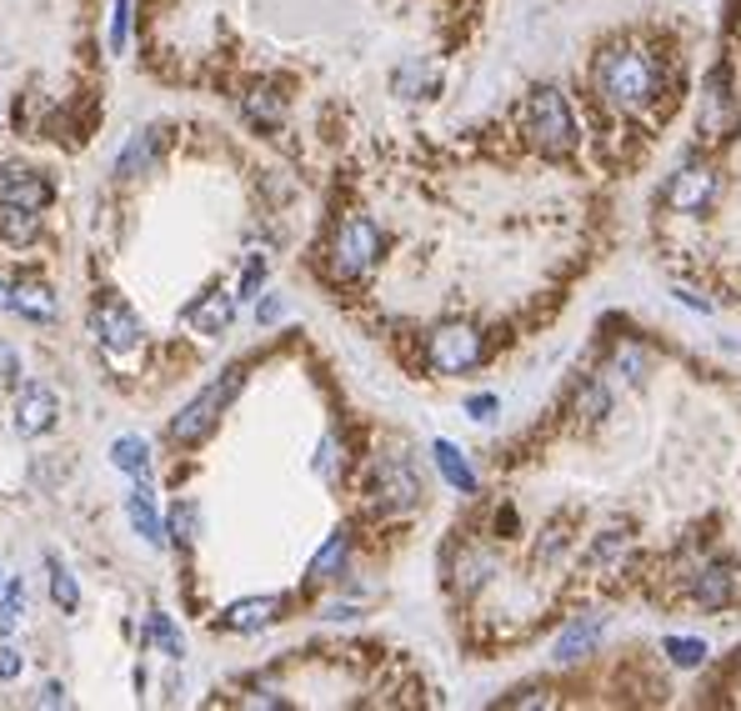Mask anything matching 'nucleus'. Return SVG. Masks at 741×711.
<instances>
[{"instance_id":"f257e3e1","label":"nucleus","mask_w":741,"mask_h":711,"mask_svg":"<svg viewBox=\"0 0 741 711\" xmlns=\"http://www.w3.org/2000/svg\"><path fill=\"white\" fill-rule=\"evenodd\" d=\"M596 86L601 96L611 100L616 110H646L656 100V86H661V70L646 50L636 46H616L596 60Z\"/></svg>"},{"instance_id":"f03ea898","label":"nucleus","mask_w":741,"mask_h":711,"mask_svg":"<svg viewBox=\"0 0 741 711\" xmlns=\"http://www.w3.org/2000/svg\"><path fill=\"white\" fill-rule=\"evenodd\" d=\"M526 130L546 156H566L576 146V120H571V106L556 86H536L526 100Z\"/></svg>"},{"instance_id":"7ed1b4c3","label":"nucleus","mask_w":741,"mask_h":711,"mask_svg":"<svg viewBox=\"0 0 741 711\" xmlns=\"http://www.w3.org/2000/svg\"><path fill=\"white\" fill-rule=\"evenodd\" d=\"M236 386H240V366H230V371H220L216 381H210L206 391H200L190 406H180V416L170 421V441H180V446H196L200 436H206L210 426L220 421V411L230 406V396H236Z\"/></svg>"},{"instance_id":"20e7f679","label":"nucleus","mask_w":741,"mask_h":711,"mask_svg":"<svg viewBox=\"0 0 741 711\" xmlns=\"http://www.w3.org/2000/svg\"><path fill=\"white\" fill-rule=\"evenodd\" d=\"M381 256V230L370 216H346L336 230V240H330V266H336V276L356 280L366 276L370 266H376Z\"/></svg>"},{"instance_id":"39448f33","label":"nucleus","mask_w":741,"mask_h":711,"mask_svg":"<svg viewBox=\"0 0 741 711\" xmlns=\"http://www.w3.org/2000/svg\"><path fill=\"white\" fill-rule=\"evenodd\" d=\"M481 350H486V340H481V330L466 326V320H446V326L431 330V366H436L441 376H461V371L481 366Z\"/></svg>"},{"instance_id":"423d86ee","label":"nucleus","mask_w":741,"mask_h":711,"mask_svg":"<svg viewBox=\"0 0 741 711\" xmlns=\"http://www.w3.org/2000/svg\"><path fill=\"white\" fill-rule=\"evenodd\" d=\"M90 330L100 336V346L110 350V356H130V350L140 346V320H136V310L126 306L120 296H106V300H96V310H90Z\"/></svg>"},{"instance_id":"0eeeda50","label":"nucleus","mask_w":741,"mask_h":711,"mask_svg":"<svg viewBox=\"0 0 741 711\" xmlns=\"http://www.w3.org/2000/svg\"><path fill=\"white\" fill-rule=\"evenodd\" d=\"M370 491H376V501H381L386 511H411V506L421 501V481H416V471H411V461H401V456L376 461Z\"/></svg>"},{"instance_id":"6e6552de","label":"nucleus","mask_w":741,"mask_h":711,"mask_svg":"<svg viewBox=\"0 0 741 711\" xmlns=\"http://www.w3.org/2000/svg\"><path fill=\"white\" fill-rule=\"evenodd\" d=\"M711 200H717V176H711V166H681L676 176L666 180V190H661V206H671V210H707Z\"/></svg>"},{"instance_id":"1a4fd4ad","label":"nucleus","mask_w":741,"mask_h":711,"mask_svg":"<svg viewBox=\"0 0 741 711\" xmlns=\"http://www.w3.org/2000/svg\"><path fill=\"white\" fill-rule=\"evenodd\" d=\"M50 200V180L36 176L30 166H20V160H10V166H0V206H26V210H40Z\"/></svg>"},{"instance_id":"9d476101","label":"nucleus","mask_w":741,"mask_h":711,"mask_svg":"<svg viewBox=\"0 0 741 711\" xmlns=\"http://www.w3.org/2000/svg\"><path fill=\"white\" fill-rule=\"evenodd\" d=\"M737 126V100H731V86H727V66H717L707 76V96H701V130L707 136H727Z\"/></svg>"},{"instance_id":"9b49d317","label":"nucleus","mask_w":741,"mask_h":711,"mask_svg":"<svg viewBox=\"0 0 741 711\" xmlns=\"http://www.w3.org/2000/svg\"><path fill=\"white\" fill-rule=\"evenodd\" d=\"M601 631H606V616H596V611L576 616V621H571V626L556 636V646H551V661H556V666H571V661L591 656V651H596V641H601Z\"/></svg>"},{"instance_id":"f8f14e48","label":"nucleus","mask_w":741,"mask_h":711,"mask_svg":"<svg viewBox=\"0 0 741 711\" xmlns=\"http://www.w3.org/2000/svg\"><path fill=\"white\" fill-rule=\"evenodd\" d=\"M56 391L40 386V381H30V386H20V401H16V426L26 431V436H46L50 426H56Z\"/></svg>"},{"instance_id":"ddd939ff","label":"nucleus","mask_w":741,"mask_h":711,"mask_svg":"<svg viewBox=\"0 0 741 711\" xmlns=\"http://www.w3.org/2000/svg\"><path fill=\"white\" fill-rule=\"evenodd\" d=\"M230 316H236V296H230V290H210V296H200L180 320H186V330H196V336H220V330L230 326Z\"/></svg>"},{"instance_id":"4468645a","label":"nucleus","mask_w":741,"mask_h":711,"mask_svg":"<svg viewBox=\"0 0 741 711\" xmlns=\"http://www.w3.org/2000/svg\"><path fill=\"white\" fill-rule=\"evenodd\" d=\"M691 596L701 601V611H721L737 601V576H731V566H721V561H711V566L696 571V581H691Z\"/></svg>"},{"instance_id":"2eb2a0df","label":"nucleus","mask_w":741,"mask_h":711,"mask_svg":"<svg viewBox=\"0 0 741 711\" xmlns=\"http://www.w3.org/2000/svg\"><path fill=\"white\" fill-rule=\"evenodd\" d=\"M160 146H166V136H160V126H146V130H136V136H130V146H126V150H120V156H116V176H126V180L146 176V170L156 166Z\"/></svg>"},{"instance_id":"dca6fc26","label":"nucleus","mask_w":741,"mask_h":711,"mask_svg":"<svg viewBox=\"0 0 741 711\" xmlns=\"http://www.w3.org/2000/svg\"><path fill=\"white\" fill-rule=\"evenodd\" d=\"M280 611H286L280 596H246V601H230L226 606V626L230 631H260V626H270Z\"/></svg>"},{"instance_id":"f3484780","label":"nucleus","mask_w":741,"mask_h":711,"mask_svg":"<svg viewBox=\"0 0 741 711\" xmlns=\"http://www.w3.org/2000/svg\"><path fill=\"white\" fill-rule=\"evenodd\" d=\"M126 516H130V526H136L140 536L150 541V546H166V541H170L166 526H160V516H156V506H150V486H146V481H140V486L126 496Z\"/></svg>"},{"instance_id":"a211bd4d","label":"nucleus","mask_w":741,"mask_h":711,"mask_svg":"<svg viewBox=\"0 0 741 711\" xmlns=\"http://www.w3.org/2000/svg\"><path fill=\"white\" fill-rule=\"evenodd\" d=\"M10 310H20L26 320H56V290L40 286V280H26V286H10Z\"/></svg>"},{"instance_id":"6ab92c4d","label":"nucleus","mask_w":741,"mask_h":711,"mask_svg":"<svg viewBox=\"0 0 741 711\" xmlns=\"http://www.w3.org/2000/svg\"><path fill=\"white\" fill-rule=\"evenodd\" d=\"M110 466L136 481H150V446L140 436H116L110 441Z\"/></svg>"},{"instance_id":"aec40b11","label":"nucleus","mask_w":741,"mask_h":711,"mask_svg":"<svg viewBox=\"0 0 741 711\" xmlns=\"http://www.w3.org/2000/svg\"><path fill=\"white\" fill-rule=\"evenodd\" d=\"M346 556H350V531H330V541L310 556V571L306 576L310 581H336L340 576V566H346Z\"/></svg>"},{"instance_id":"412c9836","label":"nucleus","mask_w":741,"mask_h":711,"mask_svg":"<svg viewBox=\"0 0 741 711\" xmlns=\"http://www.w3.org/2000/svg\"><path fill=\"white\" fill-rule=\"evenodd\" d=\"M36 236H40V210L0 206V240H10V246H30Z\"/></svg>"},{"instance_id":"4be33fe9","label":"nucleus","mask_w":741,"mask_h":711,"mask_svg":"<svg viewBox=\"0 0 741 711\" xmlns=\"http://www.w3.org/2000/svg\"><path fill=\"white\" fill-rule=\"evenodd\" d=\"M146 631H150V646H156L160 656H170V661L186 656V636H180V626H176V616H170V611H150Z\"/></svg>"},{"instance_id":"5701e85b","label":"nucleus","mask_w":741,"mask_h":711,"mask_svg":"<svg viewBox=\"0 0 741 711\" xmlns=\"http://www.w3.org/2000/svg\"><path fill=\"white\" fill-rule=\"evenodd\" d=\"M431 456H436L441 476H446V481H451V486H456V491H466V496H471V491H476V471L466 466V456H461V451L451 446V441H436V446H431Z\"/></svg>"},{"instance_id":"b1692460","label":"nucleus","mask_w":741,"mask_h":711,"mask_svg":"<svg viewBox=\"0 0 741 711\" xmlns=\"http://www.w3.org/2000/svg\"><path fill=\"white\" fill-rule=\"evenodd\" d=\"M46 566H50V601H56L60 611H76V606H80V586H76V576H70L66 566H60V556H46Z\"/></svg>"},{"instance_id":"393cba45","label":"nucleus","mask_w":741,"mask_h":711,"mask_svg":"<svg viewBox=\"0 0 741 711\" xmlns=\"http://www.w3.org/2000/svg\"><path fill=\"white\" fill-rule=\"evenodd\" d=\"M166 536H176L180 546H196V541H200V511L190 506V501H180V506L170 511V526H166Z\"/></svg>"},{"instance_id":"a878e982","label":"nucleus","mask_w":741,"mask_h":711,"mask_svg":"<svg viewBox=\"0 0 741 711\" xmlns=\"http://www.w3.org/2000/svg\"><path fill=\"white\" fill-rule=\"evenodd\" d=\"M666 656L676 661V666H701V661H707V641H696V636H666Z\"/></svg>"},{"instance_id":"bb28decb","label":"nucleus","mask_w":741,"mask_h":711,"mask_svg":"<svg viewBox=\"0 0 741 711\" xmlns=\"http://www.w3.org/2000/svg\"><path fill=\"white\" fill-rule=\"evenodd\" d=\"M246 116L256 120V126H276V120H280V96H276V90H256V96H246Z\"/></svg>"},{"instance_id":"cd10ccee","label":"nucleus","mask_w":741,"mask_h":711,"mask_svg":"<svg viewBox=\"0 0 741 711\" xmlns=\"http://www.w3.org/2000/svg\"><path fill=\"white\" fill-rule=\"evenodd\" d=\"M606 406H611L606 386H601V381H586V386H581V396H576V411L586 421H601V416H606Z\"/></svg>"},{"instance_id":"c85d7f7f","label":"nucleus","mask_w":741,"mask_h":711,"mask_svg":"<svg viewBox=\"0 0 741 711\" xmlns=\"http://www.w3.org/2000/svg\"><path fill=\"white\" fill-rule=\"evenodd\" d=\"M316 476L320 481H336V471H340V446H336V436H320V446H316Z\"/></svg>"},{"instance_id":"c756f323","label":"nucleus","mask_w":741,"mask_h":711,"mask_svg":"<svg viewBox=\"0 0 741 711\" xmlns=\"http://www.w3.org/2000/svg\"><path fill=\"white\" fill-rule=\"evenodd\" d=\"M126 40H130V0H116L110 6V50H126Z\"/></svg>"},{"instance_id":"7c9ffc66","label":"nucleus","mask_w":741,"mask_h":711,"mask_svg":"<svg viewBox=\"0 0 741 711\" xmlns=\"http://www.w3.org/2000/svg\"><path fill=\"white\" fill-rule=\"evenodd\" d=\"M496 571V561L491 556H481V551H471L466 561H461V586H481V581Z\"/></svg>"},{"instance_id":"2f4dec72","label":"nucleus","mask_w":741,"mask_h":711,"mask_svg":"<svg viewBox=\"0 0 741 711\" xmlns=\"http://www.w3.org/2000/svg\"><path fill=\"white\" fill-rule=\"evenodd\" d=\"M16 621H20V581H6V601H0V636H10Z\"/></svg>"},{"instance_id":"473e14b6","label":"nucleus","mask_w":741,"mask_h":711,"mask_svg":"<svg viewBox=\"0 0 741 711\" xmlns=\"http://www.w3.org/2000/svg\"><path fill=\"white\" fill-rule=\"evenodd\" d=\"M616 371H621L626 381H641V376H646V356H641L636 346H621V350H616Z\"/></svg>"},{"instance_id":"72a5a7b5","label":"nucleus","mask_w":741,"mask_h":711,"mask_svg":"<svg viewBox=\"0 0 741 711\" xmlns=\"http://www.w3.org/2000/svg\"><path fill=\"white\" fill-rule=\"evenodd\" d=\"M260 280H266V260L260 256H250L246 260V270H240V300H250L260 290Z\"/></svg>"},{"instance_id":"f704fd0d","label":"nucleus","mask_w":741,"mask_h":711,"mask_svg":"<svg viewBox=\"0 0 741 711\" xmlns=\"http://www.w3.org/2000/svg\"><path fill=\"white\" fill-rule=\"evenodd\" d=\"M621 546H626V536H621V531H606V536H601L596 546H591V561H611Z\"/></svg>"},{"instance_id":"c9c22d12","label":"nucleus","mask_w":741,"mask_h":711,"mask_svg":"<svg viewBox=\"0 0 741 711\" xmlns=\"http://www.w3.org/2000/svg\"><path fill=\"white\" fill-rule=\"evenodd\" d=\"M286 310H290V306H286L280 296H266V300H260V310H256V320H260V326H276Z\"/></svg>"},{"instance_id":"e433bc0d","label":"nucleus","mask_w":741,"mask_h":711,"mask_svg":"<svg viewBox=\"0 0 741 711\" xmlns=\"http://www.w3.org/2000/svg\"><path fill=\"white\" fill-rule=\"evenodd\" d=\"M16 677H20V651L0 646V681H16Z\"/></svg>"},{"instance_id":"4c0bfd02","label":"nucleus","mask_w":741,"mask_h":711,"mask_svg":"<svg viewBox=\"0 0 741 711\" xmlns=\"http://www.w3.org/2000/svg\"><path fill=\"white\" fill-rule=\"evenodd\" d=\"M466 411H471V421H491V411H496V396H471Z\"/></svg>"},{"instance_id":"58836bf2","label":"nucleus","mask_w":741,"mask_h":711,"mask_svg":"<svg viewBox=\"0 0 741 711\" xmlns=\"http://www.w3.org/2000/svg\"><path fill=\"white\" fill-rule=\"evenodd\" d=\"M0 376H16V346H10V340H0Z\"/></svg>"},{"instance_id":"ea45409f","label":"nucleus","mask_w":741,"mask_h":711,"mask_svg":"<svg viewBox=\"0 0 741 711\" xmlns=\"http://www.w3.org/2000/svg\"><path fill=\"white\" fill-rule=\"evenodd\" d=\"M40 701H46V707H66V691H60V681H46V687H40Z\"/></svg>"},{"instance_id":"a19ab883","label":"nucleus","mask_w":741,"mask_h":711,"mask_svg":"<svg viewBox=\"0 0 741 711\" xmlns=\"http://www.w3.org/2000/svg\"><path fill=\"white\" fill-rule=\"evenodd\" d=\"M0 306H10V280L0 276Z\"/></svg>"},{"instance_id":"79ce46f5","label":"nucleus","mask_w":741,"mask_h":711,"mask_svg":"<svg viewBox=\"0 0 741 711\" xmlns=\"http://www.w3.org/2000/svg\"><path fill=\"white\" fill-rule=\"evenodd\" d=\"M0 586H6V571H0Z\"/></svg>"}]
</instances>
